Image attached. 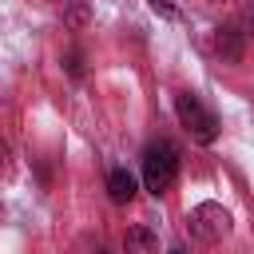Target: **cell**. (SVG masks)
<instances>
[{"label":"cell","instance_id":"cell-1","mask_svg":"<svg viewBox=\"0 0 254 254\" xmlns=\"http://www.w3.org/2000/svg\"><path fill=\"white\" fill-rule=\"evenodd\" d=\"M175 179H179V147L171 139L151 143L143 151V183H147V190L159 198V194H167L175 187Z\"/></svg>","mask_w":254,"mask_h":254},{"label":"cell","instance_id":"cell-2","mask_svg":"<svg viewBox=\"0 0 254 254\" xmlns=\"http://www.w3.org/2000/svg\"><path fill=\"white\" fill-rule=\"evenodd\" d=\"M175 115H179V123L187 127V135H190L194 143L210 147V143L218 139V119H214V111H210L194 91H175Z\"/></svg>","mask_w":254,"mask_h":254},{"label":"cell","instance_id":"cell-3","mask_svg":"<svg viewBox=\"0 0 254 254\" xmlns=\"http://www.w3.org/2000/svg\"><path fill=\"white\" fill-rule=\"evenodd\" d=\"M187 222H190V234L202 238V242H214V238H222V234L230 230V214H226L218 202H202V206H194Z\"/></svg>","mask_w":254,"mask_h":254},{"label":"cell","instance_id":"cell-4","mask_svg":"<svg viewBox=\"0 0 254 254\" xmlns=\"http://www.w3.org/2000/svg\"><path fill=\"white\" fill-rule=\"evenodd\" d=\"M107 194H111V202H131L135 198V175L127 171V167H115L111 175H107Z\"/></svg>","mask_w":254,"mask_h":254},{"label":"cell","instance_id":"cell-5","mask_svg":"<svg viewBox=\"0 0 254 254\" xmlns=\"http://www.w3.org/2000/svg\"><path fill=\"white\" fill-rule=\"evenodd\" d=\"M214 48H218L222 60L238 64L242 60V36H238V28H214Z\"/></svg>","mask_w":254,"mask_h":254},{"label":"cell","instance_id":"cell-6","mask_svg":"<svg viewBox=\"0 0 254 254\" xmlns=\"http://www.w3.org/2000/svg\"><path fill=\"white\" fill-rule=\"evenodd\" d=\"M123 250L127 254H155V234L147 226H131L123 234Z\"/></svg>","mask_w":254,"mask_h":254},{"label":"cell","instance_id":"cell-7","mask_svg":"<svg viewBox=\"0 0 254 254\" xmlns=\"http://www.w3.org/2000/svg\"><path fill=\"white\" fill-rule=\"evenodd\" d=\"M147 4H151L159 16H175V4H171V0H147Z\"/></svg>","mask_w":254,"mask_h":254},{"label":"cell","instance_id":"cell-8","mask_svg":"<svg viewBox=\"0 0 254 254\" xmlns=\"http://www.w3.org/2000/svg\"><path fill=\"white\" fill-rule=\"evenodd\" d=\"M67 71H71V75H79V52H71V56H67Z\"/></svg>","mask_w":254,"mask_h":254},{"label":"cell","instance_id":"cell-9","mask_svg":"<svg viewBox=\"0 0 254 254\" xmlns=\"http://www.w3.org/2000/svg\"><path fill=\"white\" fill-rule=\"evenodd\" d=\"M4 159H8V147H4V143H0V167H8V163H4Z\"/></svg>","mask_w":254,"mask_h":254},{"label":"cell","instance_id":"cell-10","mask_svg":"<svg viewBox=\"0 0 254 254\" xmlns=\"http://www.w3.org/2000/svg\"><path fill=\"white\" fill-rule=\"evenodd\" d=\"M167 254H187V250H183V246H175V250H167Z\"/></svg>","mask_w":254,"mask_h":254},{"label":"cell","instance_id":"cell-11","mask_svg":"<svg viewBox=\"0 0 254 254\" xmlns=\"http://www.w3.org/2000/svg\"><path fill=\"white\" fill-rule=\"evenodd\" d=\"M250 24H254V8H250Z\"/></svg>","mask_w":254,"mask_h":254}]
</instances>
